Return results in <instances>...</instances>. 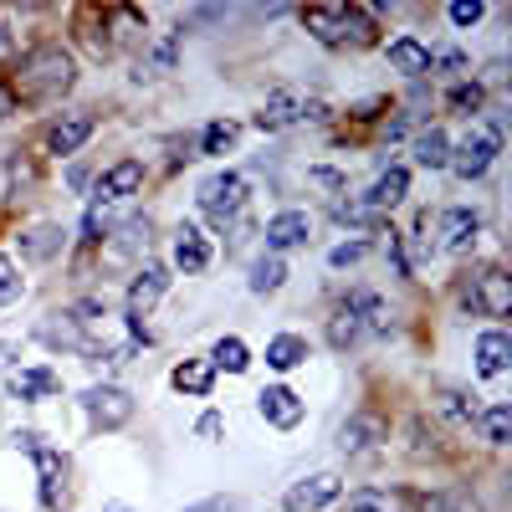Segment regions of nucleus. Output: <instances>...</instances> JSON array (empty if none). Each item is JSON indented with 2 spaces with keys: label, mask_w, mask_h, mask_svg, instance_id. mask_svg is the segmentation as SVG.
<instances>
[{
  "label": "nucleus",
  "mask_w": 512,
  "mask_h": 512,
  "mask_svg": "<svg viewBox=\"0 0 512 512\" xmlns=\"http://www.w3.org/2000/svg\"><path fill=\"white\" fill-rule=\"evenodd\" d=\"M410 154H415L420 169H446V159H451V139L441 134V128H425V134H415Z\"/></svg>",
  "instance_id": "cd10ccee"
},
{
  "label": "nucleus",
  "mask_w": 512,
  "mask_h": 512,
  "mask_svg": "<svg viewBox=\"0 0 512 512\" xmlns=\"http://www.w3.org/2000/svg\"><path fill=\"white\" fill-rule=\"evenodd\" d=\"M236 134H241V128H236L231 118L205 123V134H200V154H210V159H216V154H226V149L236 144Z\"/></svg>",
  "instance_id": "72a5a7b5"
},
{
  "label": "nucleus",
  "mask_w": 512,
  "mask_h": 512,
  "mask_svg": "<svg viewBox=\"0 0 512 512\" xmlns=\"http://www.w3.org/2000/svg\"><path fill=\"white\" fill-rule=\"evenodd\" d=\"M175 267H180L185 277H195V272L210 267V241H205L195 226H180V231H175Z\"/></svg>",
  "instance_id": "393cba45"
},
{
  "label": "nucleus",
  "mask_w": 512,
  "mask_h": 512,
  "mask_svg": "<svg viewBox=\"0 0 512 512\" xmlns=\"http://www.w3.org/2000/svg\"><path fill=\"white\" fill-rule=\"evenodd\" d=\"M21 57V31H16V16L0 11V62H16Z\"/></svg>",
  "instance_id": "4c0bfd02"
},
{
  "label": "nucleus",
  "mask_w": 512,
  "mask_h": 512,
  "mask_svg": "<svg viewBox=\"0 0 512 512\" xmlns=\"http://www.w3.org/2000/svg\"><path fill=\"white\" fill-rule=\"evenodd\" d=\"M364 251H369V241H338V246L328 251V267H354Z\"/></svg>",
  "instance_id": "58836bf2"
},
{
  "label": "nucleus",
  "mask_w": 512,
  "mask_h": 512,
  "mask_svg": "<svg viewBox=\"0 0 512 512\" xmlns=\"http://www.w3.org/2000/svg\"><path fill=\"white\" fill-rule=\"evenodd\" d=\"M164 292H169V267L164 262L134 267V277H128V323H144Z\"/></svg>",
  "instance_id": "1a4fd4ad"
},
{
  "label": "nucleus",
  "mask_w": 512,
  "mask_h": 512,
  "mask_svg": "<svg viewBox=\"0 0 512 512\" xmlns=\"http://www.w3.org/2000/svg\"><path fill=\"white\" fill-rule=\"evenodd\" d=\"M497 154H502V134H497L492 123H477V128H472V134H466L461 144H451L446 169H451L456 180L472 185V180H482L487 169H492V159H497Z\"/></svg>",
  "instance_id": "7ed1b4c3"
},
{
  "label": "nucleus",
  "mask_w": 512,
  "mask_h": 512,
  "mask_svg": "<svg viewBox=\"0 0 512 512\" xmlns=\"http://www.w3.org/2000/svg\"><path fill=\"white\" fill-rule=\"evenodd\" d=\"M303 26L318 47L328 52H344V47H374L379 41V21L369 6H308Z\"/></svg>",
  "instance_id": "f03ea898"
},
{
  "label": "nucleus",
  "mask_w": 512,
  "mask_h": 512,
  "mask_svg": "<svg viewBox=\"0 0 512 512\" xmlns=\"http://www.w3.org/2000/svg\"><path fill=\"white\" fill-rule=\"evenodd\" d=\"M446 16H451V26H456V31H466V26H477V21L487 16V6H482V0H451Z\"/></svg>",
  "instance_id": "e433bc0d"
},
{
  "label": "nucleus",
  "mask_w": 512,
  "mask_h": 512,
  "mask_svg": "<svg viewBox=\"0 0 512 512\" xmlns=\"http://www.w3.org/2000/svg\"><path fill=\"white\" fill-rule=\"evenodd\" d=\"M431 72H451V77H456V72H466V57L451 52V47H446V52H431Z\"/></svg>",
  "instance_id": "ea45409f"
},
{
  "label": "nucleus",
  "mask_w": 512,
  "mask_h": 512,
  "mask_svg": "<svg viewBox=\"0 0 512 512\" xmlns=\"http://www.w3.org/2000/svg\"><path fill=\"white\" fill-rule=\"evenodd\" d=\"M384 441H390V425H384L379 415H369V410H359V415H349L344 425H338V451L344 456H369Z\"/></svg>",
  "instance_id": "f8f14e48"
},
{
  "label": "nucleus",
  "mask_w": 512,
  "mask_h": 512,
  "mask_svg": "<svg viewBox=\"0 0 512 512\" xmlns=\"http://www.w3.org/2000/svg\"><path fill=\"white\" fill-rule=\"evenodd\" d=\"M57 390H62V379H57V369H47V364H36V369H16V374H11V395H16V400H26V405L52 400Z\"/></svg>",
  "instance_id": "412c9836"
},
{
  "label": "nucleus",
  "mask_w": 512,
  "mask_h": 512,
  "mask_svg": "<svg viewBox=\"0 0 512 512\" xmlns=\"http://www.w3.org/2000/svg\"><path fill=\"white\" fill-rule=\"evenodd\" d=\"M282 282H287V262H282V256H256V262H251L246 287H251L256 297H272Z\"/></svg>",
  "instance_id": "c85d7f7f"
},
{
  "label": "nucleus",
  "mask_w": 512,
  "mask_h": 512,
  "mask_svg": "<svg viewBox=\"0 0 512 512\" xmlns=\"http://www.w3.org/2000/svg\"><path fill=\"white\" fill-rule=\"evenodd\" d=\"M364 333H369V323H364L359 303H354V297H344V308L328 318V344H333L338 354H349V349H359V338H364Z\"/></svg>",
  "instance_id": "aec40b11"
},
{
  "label": "nucleus",
  "mask_w": 512,
  "mask_h": 512,
  "mask_svg": "<svg viewBox=\"0 0 512 512\" xmlns=\"http://www.w3.org/2000/svg\"><path fill=\"white\" fill-rule=\"evenodd\" d=\"M205 359H210V369H216V374H221V369H226V374H246V369H251V349L241 344L236 333L216 338V349H210Z\"/></svg>",
  "instance_id": "bb28decb"
},
{
  "label": "nucleus",
  "mask_w": 512,
  "mask_h": 512,
  "mask_svg": "<svg viewBox=\"0 0 512 512\" xmlns=\"http://www.w3.org/2000/svg\"><path fill=\"white\" fill-rule=\"evenodd\" d=\"M67 180H72V190H88V169L72 164V175H67Z\"/></svg>",
  "instance_id": "49530a36"
},
{
  "label": "nucleus",
  "mask_w": 512,
  "mask_h": 512,
  "mask_svg": "<svg viewBox=\"0 0 512 512\" xmlns=\"http://www.w3.org/2000/svg\"><path fill=\"white\" fill-rule=\"evenodd\" d=\"M405 195H410V169H405V164H390V169L374 180V190L364 195V205L379 210V216H390L395 205H405Z\"/></svg>",
  "instance_id": "6ab92c4d"
},
{
  "label": "nucleus",
  "mask_w": 512,
  "mask_h": 512,
  "mask_svg": "<svg viewBox=\"0 0 512 512\" xmlns=\"http://www.w3.org/2000/svg\"><path fill=\"white\" fill-rule=\"evenodd\" d=\"M144 190V159H118L108 164L103 175L93 180V205H113V200H128V195H139Z\"/></svg>",
  "instance_id": "9d476101"
},
{
  "label": "nucleus",
  "mask_w": 512,
  "mask_h": 512,
  "mask_svg": "<svg viewBox=\"0 0 512 512\" xmlns=\"http://www.w3.org/2000/svg\"><path fill=\"white\" fill-rule=\"evenodd\" d=\"M241 502L236 497H210V502H195V507H185V512H236Z\"/></svg>",
  "instance_id": "37998d69"
},
{
  "label": "nucleus",
  "mask_w": 512,
  "mask_h": 512,
  "mask_svg": "<svg viewBox=\"0 0 512 512\" xmlns=\"http://www.w3.org/2000/svg\"><path fill=\"white\" fill-rule=\"evenodd\" d=\"M297 364H308V338H303V333H277V338H267V369L292 374Z\"/></svg>",
  "instance_id": "a878e982"
},
{
  "label": "nucleus",
  "mask_w": 512,
  "mask_h": 512,
  "mask_svg": "<svg viewBox=\"0 0 512 512\" xmlns=\"http://www.w3.org/2000/svg\"><path fill=\"white\" fill-rule=\"evenodd\" d=\"M384 62H390L400 77H410V82H420L425 72H431V47H425L420 36H395L390 47H384Z\"/></svg>",
  "instance_id": "a211bd4d"
},
{
  "label": "nucleus",
  "mask_w": 512,
  "mask_h": 512,
  "mask_svg": "<svg viewBox=\"0 0 512 512\" xmlns=\"http://www.w3.org/2000/svg\"><path fill=\"white\" fill-rule=\"evenodd\" d=\"M31 461H36V492H41V507L47 512H67L72 507V461L57 451V446H47L41 441L36 451H31Z\"/></svg>",
  "instance_id": "39448f33"
},
{
  "label": "nucleus",
  "mask_w": 512,
  "mask_h": 512,
  "mask_svg": "<svg viewBox=\"0 0 512 512\" xmlns=\"http://www.w3.org/2000/svg\"><path fill=\"white\" fill-rule=\"evenodd\" d=\"M303 108H308V98H297L292 88H277V93H267L262 113H256V128H262V134H282V128H292L303 118Z\"/></svg>",
  "instance_id": "f3484780"
},
{
  "label": "nucleus",
  "mask_w": 512,
  "mask_h": 512,
  "mask_svg": "<svg viewBox=\"0 0 512 512\" xmlns=\"http://www.w3.org/2000/svg\"><path fill=\"white\" fill-rule=\"evenodd\" d=\"M344 512H395L384 497H374V492H359V497H349V507Z\"/></svg>",
  "instance_id": "79ce46f5"
},
{
  "label": "nucleus",
  "mask_w": 512,
  "mask_h": 512,
  "mask_svg": "<svg viewBox=\"0 0 512 512\" xmlns=\"http://www.w3.org/2000/svg\"><path fill=\"white\" fill-rule=\"evenodd\" d=\"M221 431H226V420H221L216 410H205V415L195 420V436H200V441H216Z\"/></svg>",
  "instance_id": "a19ab883"
},
{
  "label": "nucleus",
  "mask_w": 512,
  "mask_h": 512,
  "mask_svg": "<svg viewBox=\"0 0 512 512\" xmlns=\"http://www.w3.org/2000/svg\"><path fill=\"white\" fill-rule=\"evenodd\" d=\"M431 405H436V415H446V420H456V425H477V415H482V410L472 405V395H466V390H451V384L431 395Z\"/></svg>",
  "instance_id": "c756f323"
},
{
  "label": "nucleus",
  "mask_w": 512,
  "mask_h": 512,
  "mask_svg": "<svg viewBox=\"0 0 512 512\" xmlns=\"http://www.w3.org/2000/svg\"><path fill=\"white\" fill-rule=\"evenodd\" d=\"M333 221L338 226H354V231H384V221H390V216H379V210H369L359 200H338L333 205Z\"/></svg>",
  "instance_id": "473e14b6"
},
{
  "label": "nucleus",
  "mask_w": 512,
  "mask_h": 512,
  "mask_svg": "<svg viewBox=\"0 0 512 512\" xmlns=\"http://www.w3.org/2000/svg\"><path fill=\"white\" fill-rule=\"evenodd\" d=\"M21 292H26L21 267L11 262V251H0V303H21Z\"/></svg>",
  "instance_id": "f704fd0d"
},
{
  "label": "nucleus",
  "mask_w": 512,
  "mask_h": 512,
  "mask_svg": "<svg viewBox=\"0 0 512 512\" xmlns=\"http://www.w3.org/2000/svg\"><path fill=\"white\" fill-rule=\"evenodd\" d=\"M93 128H98V118H93V113H62V118L47 128V154H57V159H72L82 144L93 139Z\"/></svg>",
  "instance_id": "4468645a"
},
{
  "label": "nucleus",
  "mask_w": 512,
  "mask_h": 512,
  "mask_svg": "<svg viewBox=\"0 0 512 512\" xmlns=\"http://www.w3.org/2000/svg\"><path fill=\"white\" fill-rule=\"evenodd\" d=\"M507 364H512V338H507V328L477 333V374H482V379H497Z\"/></svg>",
  "instance_id": "4be33fe9"
},
{
  "label": "nucleus",
  "mask_w": 512,
  "mask_h": 512,
  "mask_svg": "<svg viewBox=\"0 0 512 512\" xmlns=\"http://www.w3.org/2000/svg\"><path fill=\"white\" fill-rule=\"evenodd\" d=\"M256 410H262L267 425H277V431H292V425H303V395L292 390V384H267L262 395H256Z\"/></svg>",
  "instance_id": "ddd939ff"
},
{
  "label": "nucleus",
  "mask_w": 512,
  "mask_h": 512,
  "mask_svg": "<svg viewBox=\"0 0 512 512\" xmlns=\"http://www.w3.org/2000/svg\"><path fill=\"white\" fill-rule=\"evenodd\" d=\"M149 256V221H128L103 236V262L108 267H144Z\"/></svg>",
  "instance_id": "9b49d317"
},
{
  "label": "nucleus",
  "mask_w": 512,
  "mask_h": 512,
  "mask_svg": "<svg viewBox=\"0 0 512 512\" xmlns=\"http://www.w3.org/2000/svg\"><path fill=\"white\" fill-rule=\"evenodd\" d=\"M16 108H21V103H16V93H11V82H0V123H6Z\"/></svg>",
  "instance_id": "c03bdc74"
},
{
  "label": "nucleus",
  "mask_w": 512,
  "mask_h": 512,
  "mask_svg": "<svg viewBox=\"0 0 512 512\" xmlns=\"http://www.w3.org/2000/svg\"><path fill=\"white\" fill-rule=\"evenodd\" d=\"M313 236V216L308 210H277V216L267 221V256H282L292 246H308Z\"/></svg>",
  "instance_id": "2eb2a0df"
},
{
  "label": "nucleus",
  "mask_w": 512,
  "mask_h": 512,
  "mask_svg": "<svg viewBox=\"0 0 512 512\" xmlns=\"http://www.w3.org/2000/svg\"><path fill=\"white\" fill-rule=\"evenodd\" d=\"M410 502H415V512H472L451 492H410Z\"/></svg>",
  "instance_id": "c9c22d12"
},
{
  "label": "nucleus",
  "mask_w": 512,
  "mask_h": 512,
  "mask_svg": "<svg viewBox=\"0 0 512 512\" xmlns=\"http://www.w3.org/2000/svg\"><path fill=\"white\" fill-rule=\"evenodd\" d=\"M77 405L88 410L93 431H123V425L134 420V395H128L123 384H93V390H82Z\"/></svg>",
  "instance_id": "423d86ee"
},
{
  "label": "nucleus",
  "mask_w": 512,
  "mask_h": 512,
  "mask_svg": "<svg viewBox=\"0 0 512 512\" xmlns=\"http://www.w3.org/2000/svg\"><path fill=\"white\" fill-rule=\"evenodd\" d=\"M169 384H175L180 395H190V400H205L210 390H216V369H210V359H185V364H175Z\"/></svg>",
  "instance_id": "b1692460"
},
{
  "label": "nucleus",
  "mask_w": 512,
  "mask_h": 512,
  "mask_svg": "<svg viewBox=\"0 0 512 512\" xmlns=\"http://www.w3.org/2000/svg\"><path fill=\"white\" fill-rule=\"evenodd\" d=\"M200 210H205L216 226L236 221L241 210H246V180L236 175V169H216V175L200 185Z\"/></svg>",
  "instance_id": "0eeeda50"
},
{
  "label": "nucleus",
  "mask_w": 512,
  "mask_h": 512,
  "mask_svg": "<svg viewBox=\"0 0 512 512\" xmlns=\"http://www.w3.org/2000/svg\"><path fill=\"white\" fill-rule=\"evenodd\" d=\"M482 103H487V88L477 77H461L456 88L446 93V113H456V118H472V113H482Z\"/></svg>",
  "instance_id": "2f4dec72"
},
{
  "label": "nucleus",
  "mask_w": 512,
  "mask_h": 512,
  "mask_svg": "<svg viewBox=\"0 0 512 512\" xmlns=\"http://www.w3.org/2000/svg\"><path fill=\"white\" fill-rule=\"evenodd\" d=\"M62 246H67V231L57 221H41V226L21 231V256L26 262H52V256H62Z\"/></svg>",
  "instance_id": "5701e85b"
},
{
  "label": "nucleus",
  "mask_w": 512,
  "mask_h": 512,
  "mask_svg": "<svg viewBox=\"0 0 512 512\" xmlns=\"http://www.w3.org/2000/svg\"><path fill=\"white\" fill-rule=\"evenodd\" d=\"M477 425H482V436H487V446H512V405L507 400H497V405H487L482 415H477Z\"/></svg>",
  "instance_id": "7c9ffc66"
},
{
  "label": "nucleus",
  "mask_w": 512,
  "mask_h": 512,
  "mask_svg": "<svg viewBox=\"0 0 512 512\" xmlns=\"http://www.w3.org/2000/svg\"><path fill=\"white\" fill-rule=\"evenodd\" d=\"M338 497H344V477H338V472H313V477L292 482V487L282 492V507H287V512H323V507H333Z\"/></svg>",
  "instance_id": "6e6552de"
},
{
  "label": "nucleus",
  "mask_w": 512,
  "mask_h": 512,
  "mask_svg": "<svg viewBox=\"0 0 512 512\" xmlns=\"http://www.w3.org/2000/svg\"><path fill=\"white\" fill-rule=\"evenodd\" d=\"M11 441H16V446H21V451H36V446H41V436H36V431H16V436H11Z\"/></svg>",
  "instance_id": "a18cd8bd"
},
{
  "label": "nucleus",
  "mask_w": 512,
  "mask_h": 512,
  "mask_svg": "<svg viewBox=\"0 0 512 512\" xmlns=\"http://www.w3.org/2000/svg\"><path fill=\"white\" fill-rule=\"evenodd\" d=\"M461 303L482 313V318H507L512 313V277L502 267H477V272H466L461 282Z\"/></svg>",
  "instance_id": "20e7f679"
},
{
  "label": "nucleus",
  "mask_w": 512,
  "mask_h": 512,
  "mask_svg": "<svg viewBox=\"0 0 512 512\" xmlns=\"http://www.w3.org/2000/svg\"><path fill=\"white\" fill-rule=\"evenodd\" d=\"M11 364V349H0V369H6Z\"/></svg>",
  "instance_id": "de8ad7c7"
},
{
  "label": "nucleus",
  "mask_w": 512,
  "mask_h": 512,
  "mask_svg": "<svg viewBox=\"0 0 512 512\" xmlns=\"http://www.w3.org/2000/svg\"><path fill=\"white\" fill-rule=\"evenodd\" d=\"M477 236H482V216L477 210H466V205H456V210H446L441 216V251H451V256H466L477 246Z\"/></svg>",
  "instance_id": "dca6fc26"
},
{
  "label": "nucleus",
  "mask_w": 512,
  "mask_h": 512,
  "mask_svg": "<svg viewBox=\"0 0 512 512\" xmlns=\"http://www.w3.org/2000/svg\"><path fill=\"white\" fill-rule=\"evenodd\" d=\"M72 88H77V57L62 47V41H41V47L16 57V72H11L16 103H31V108L62 103Z\"/></svg>",
  "instance_id": "f257e3e1"
}]
</instances>
